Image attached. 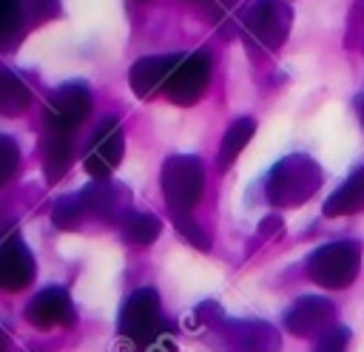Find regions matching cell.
<instances>
[{"mask_svg": "<svg viewBox=\"0 0 364 352\" xmlns=\"http://www.w3.org/2000/svg\"><path fill=\"white\" fill-rule=\"evenodd\" d=\"M17 165H20V148L11 136H3L0 133V187H6L11 182V176L17 173Z\"/></svg>", "mask_w": 364, "mask_h": 352, "instance_id": "cell-22", "label": "cell"}, {"mask_svg": "<svg viewBox=\"0 0 364 352\" xmlns=\"http://www.w3.org/2000/svg\"><path fill=\"white\" fill-rule=\"evenodd\" d=\"M0 352H6V335L0 332Z\"/></svg>", "mask_w": 364, "mask_h": 352, "instance_id": "cell-27", "label": "cell"}, {"mask_svg": "<svg viewBox=\"0 0 364 352\" xmlns=\"http://www.w3.org/2000/svg\"><path fill=\"white\" fill-rule=\"evenodd\" d=\"M148 346V352H176V343H173V338L168 335V332H159L151 343H145Z\"/></svg>", "mask_w": 364, "mask_h": 352, "instance_id": "cell-25", "label": "cell"}, {"mask_svg": "<svg viewBox=\"0 0 364 352\" xmlns=\"http://www.w3.org/2000/svg\"><path fill=\"white\" fill-rule=\"evenodd\" d=\"M321 185V167L307 153H290L279 159L267 173V202L276 207L304 204Z\"/></svg>", "mask_w": 364, "mask_h": 352, "instance_id": "cell-1", "label": "cell"}, {"mask_svg": "<svg viewBox=\"0 0 364 352\" xmlns=\"http://www.w3.org/2000/svg\"><path fill=\"white\" fill-rule=\"evenodd\" d=\"M364 207V167H358L338 190H333L324 202V216H350Z\"/></svg>", "mask_w": 364, "mask_h": 352, "instance_id": "cell-16", "label": "cell"}, {"mask_svg": "<svg viewBox=\"0 0 364 352\" xmlns=\"http://www.w3.org/2000/svg\"><path fill=\"white\" fill-rule=\"evenodd\" d=\"M82 216H85V207H82L80 193L57 199V204H54V210H51V221H54L60 230H74Z\"/></svg>", "mask_w": 364, "mask_h": 352, "instance_id": "cell-20", "label": "cell"}, {"mask_svg": "<svg viewBox=\"0 0 364 352\" xmlns=\"http://www.w3.org/2000/svg\"><path fill=\"white\" fill-rule=\"evenodd\" d=\"M290 6L282 0H256L242 14V31L259 48H279L290 31Z\"/></svg>", "mask_w": 364, "mask_h": 352, "instance_id": "cell-4", "label": "cell"}, {"mask_svg": "<svg viewBox=\"0 0 364 352\" xmlns=\"http://www.w3.org/2000/svg\"><path fill=\"white\" fill-rule=\"evenodd\" d=\"M119 332L134 343H151L162 332V315H159V295L154 290H136L119 312Z\"/></svg>", "mask_w": 364, "mask_h": 352, "instance_id": "cell-7", "label": "cell"}, {"mask_svg": "<svg viewBox=\"0 0 364 352\" xmlns=\"http://www.w3.org/2000/svg\"><path fill=\"white\" fill-rule=\"evenodd\" d=\"M26 321L31 326H40V329H51V326H63V324H71L74 321V304L68 298L65 290L60 287H46L40 290L28 307H26Z\"/></svg>", "mask_w": 364, "mask_h": 352, "instance_id": "cell-13", "label": "cell"}, {"mask_svg": "<svg viewBox=\"0 0 364 352\" xmlns=\"http://www.w3.org/2000/svg\"><path fill=\"white\" fill-rule=\"evenodd\" d=\"M208 82H210V54L193 51L176 62V68L165 82V94L176 105H193L208 91Z\"/></svg>", "mask_w": 364, "mask_h": 352, "instance_id": "cell-8", "label": "cell"}, {"mask_svg": "<svg viewBox=\"0 0 364 352\" xmlns=\"http://www.w3.org/2000/svg\"><path fill=\"white\" fill-rule=\"evenodd\" d=\"M122 190L117 185H111L108 179H97L94 185H88L85 190H80V199H82V207L85 213L91 216H100V219H111L119 213L122 207Z\"/></svg>", "mask_w": 364, "mask_h": 352, "instance_id": "cell-15", "label": "cell"}, {"mask_svg": "<svg viewBox=\"0 0 364 352\" xmlns=\"http://www.w3.org/2000/svg\"><path fill=\"white\" fill-rule=\"evenodd\" d=\"M205 190V167L191 153H173L162 165V193L173 213H188Z\"/></svg>", "mask_w": 364, "mask_h": 352, "instance_id": "cell-2", "label": "cell"}, {"mask_svg": "<svg viewBox=\"0 0 364 352\" xmlns=\"http://www.w3.org/2000/svg\"><path fill=\"white\" fill-rule=\"evenodd\" d=\"M31 105L28 85L9 68H0V116H17Z\"/></svg>", "mask_w": 364, "mask_h": 352, "instance_id": "cell-18", "label": "cell"}, {"mask_svg": "<svg viewBox=\"0 0 364 352\" xmlns=\"http://www.w3.org/2000/svg\"><path fill=\"white\" fill-rule=\"evenodd\" d=\"M358 116H361V125H364V94L358 97Z\"/></svg>", "mask_w": 364, "mask_h": 352, "instance_id": "cell-26", "label": "cell"}, {"mask_svg": "<svg viewBox=\"0 0 364 352\" xmlns=\"http://www.w3.org/2000/svg\"><path fill=\"white\" fill-rule=\"evenodd\" d=\"M361 267V250L355 241H330L307 258V275L327 290L350 287Z\"/></svg>", "mask_w": 364, "mask_h": 352, "instance_id": "cell-3", "label": "cell"}, {"mask_svg": "<svg viewBox=\"0 0 364 352\" xmlns=\"http://www.w3.org/2000/svg\"><path fill=\"white\" fill-rule=\"evenodd\" d=\"M91 105L94 99L85 82H65L46 102V128L74 133L88 119Z\"/></svg>", "mask_w": 364, "mask_h": 352, "instance_id": "cell-6", "label": "cell"}, {"mask_svg": "<svg viewBox=\"0 0 364 352\" xmlns=\"http://www.w3.org/2000/svg\"><path fill=\"white\" fill-rule=\"evenodd\" d=\"M23 23V3L20 0H0V43H9Z\"/></svg>", "mask_w": 364, "mask_h": 352, "instance_id": "cell-21", "label": "cell"}, {"mask_svg": "<svg viewBox=\"0 0 364 352\" xmlns=\"http://www.w3.org/2000/svg\"><path fill=\"white\" fill-rule=\"evenodd\" d=\"M347 341H350V329H347V326L327 329L324 335H318L316 352H344V349H347Z\"/></svg>", "mask_w": 364, "mask_h": 352, "instance_id": "cell-24", "label": "cell"}, {"mask_svg": "<svg viewBox=\"0 0 364 352\" xmlns=\"http://www.w3.org/2000/svg\"><path fill=\"white\" fill-rule=\"evenodd\" d=\"M333 321V304L321 295H301L284 315V324L299 338H316L330 329Z\"/></svg>", "mask_w": 364, "mask_h": 352, "instance_id": "cell-10", "label": "cell"}, {"mask_svg": "<svg viewBox=\"0 0 364 352\" xmlns=\"http://www.w3.org/2000/svg\"><path fill=\"white\" fill-rule=\"evenodd\" d=\"M74 156V133L68 131H51L43 139V170L48 182H60L71 165Z\"/></svg>", "mask_w": 364, "mask_h": 352, "instance_id": "cell-14", "label": "cell"}, {"mask_svg": "<svg viewBox=\"0 0 364 352\" xmlns=\"http://www.w3.org/2000/svg\"><path fill=\"white\" fill-rule=\"evenodd\" d=\"M159 230H162V224L151 213H128L122 219V236L131 244H151L159 236Z\"/></svg>", "mask_w": 364, "mask_h": 352, "instance_id": "cell-19", "label": "cell"}, {"mask_svg": "<svg viewBox=\"0 0 364 352\" xmlns=\"http://www.w3.org/2000/svg\"><path fill=\"white\" fill-rule=\"evenodd\" d=\"M173 224H176V230L193 244V247H199V250H208L210 247V238H208V233L188 216V213H173Z\"/></svg>", "mask_w": 364, "mask_h": 352, "instance_id": "cell-23", "label": "cell"}, {"mask_svg": "<svg viewBox=\"0 0 364 352\" xmlns=\"http://www.w3.org/2000/svg\"><path fill=\"white\" fill-rule=\"evenodd\" d=\"M34 278V258L20 236H9L0 241V287L9 292H20Z\"/></svg>", "mask_w": 364, "mask_h": 352, "instance_id": "cell-12", "label": "cell"}, {"mask_svg": "<svg viewBox=\"0 0 364 352\" xmlns=\"http://www.w3.org/2000/svg\"><path fill=\"white\" fill-rule=\"evenodd\" d=\"M136 3H148V0H136Z\"/></svg>", "mask_w": 364, "mask_h": 352, "instance_id": "cell-28", "label": "cell"}, {"mask_svg": "<svg viewBox=\"0 0 364 352\" xmlns=\"http://www.w3.org/2000/svg\"><path fill=\"white\" fill-rule=\"evenodd\" d=\"M182 60V54H154V57H142L131 65L128 71V85L139 99H151L154 94L165 91V82L171 77V71L176 68V62Z\"/></svg>", "mask_w": 364, "mask_h": 352, "instance_id": "cell-11", "label": "cell"}, {"mask_svg": "<svg viewBox=\"0 0 364 352\" xmlns=\"http://www.w3.org/2000/svg\"><path fill=\"white\" fill-rule=\"evenodd\" d=\"M122 150H125V136H122V128L114 116L102 119L88 142V150H85V170L91 179H108L117 165L122 162Z\"/></svg>", "mask_w": 364, "mask_h": 352, "instance_id": "cell-9", "label": "cell"}, {"mask_svg": "<svg viewBox=\"0 0 364 352\" xmlns=\"http://www.w3.org/2000/svg\"><path fill=\"white\" fill-rule=\"evenodd\" d=\"M208 329L216 332L219 352H279V332L264 321H225L219 318Z\"/></svg>", "mask_w": 364, "mask_h": 352, "instance_id": "cell-5", "label": "cell"}, {"mask_svg": "<svg viewBox=\"0 0 364 352\" xmlns=\"http://www.w3.org/2000/svg\"><path fill=\"white\" fill-rule=\"evenodd\" d=\"M253 133H256V119H250V116H239V119L225 131L222 145H219V156H216V162H219L222 170H228V167L236 162V156L245 150V145L253 139Z\"/></svg>", "mask_w": 364, "mask_h": 352, "instance_id": "cell-17", "label": "cell"}]
</instances>
